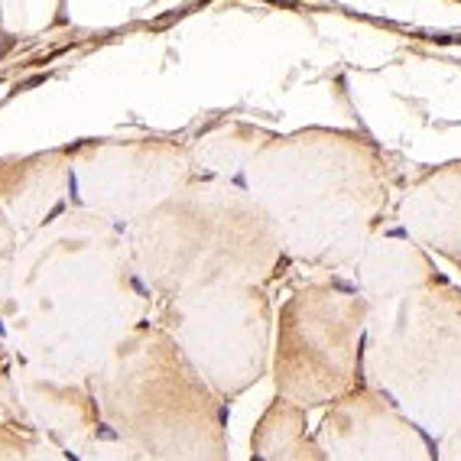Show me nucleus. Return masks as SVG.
Listing matches in <instances>:
<instances>
[{"label": "nucleus", "mask_w": 461, "mask_h": 461, "mask_svg": "<svg viewBox=\"0 0 461 461\" xmlns=\"http://www.w3.org/2000/svg\"><path fill=\"white\" fill-rule=\"evenodd\" d=\"M68 192H72V198H78V179H75V173L68 176Z\"/></svg>", "instance_id": "nucleus-1"}]
</instances>
